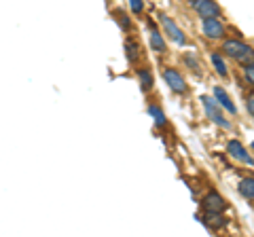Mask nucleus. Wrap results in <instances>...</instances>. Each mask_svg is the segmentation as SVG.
<instances>
[{"label": "nucleus", "mask_w": 254, "mask_h": 237, "mask_svg": "<svg viewBox=\"0 0 254 237\" xmlns=\"http://www.w3.org/2000/svg\"><path fill=\"white\" fill-rule=\"evenodd\" d=\"M157 23H159L161 34L165 36V41L176 43L178 47H189L190 41H189V36L185 34V30H182L168 13H157Z\"/></svg>", "instance_id": "nucleus-1"}, {"label": "nucleus", "mask_w": 254, "mask_h": 237, "mask_svg": "<svg viewBox=\"0 0 254 237\" xmlns=\"http://www.w3.org/2000/svg\"><path fill=\"white\" fill-rule=\"evenodd\" d=\"M199 100H201V106H203L205 117H208L214 125H218V127L225 129V131H233V129H235L233 123H231V118L225 117L227 113L216 104V100H214L212 96H201Z\"/></svg>", "instance_id": "nucleus-2"}, {"label": "nucleus", "mask_w": 254, "mask_h": 237, "mask_svg": "<svg viewBox=\"0 0 254 237\" xmlns=\"http://www.w3.org/2000/svg\"><path fill=\"white\" fill-rule=\"evenodd\" d=\"M218 51L225 55V58H229V59H240V58H244L246 53H250L252 51V45L250 43H246L244 38H237V36H225L220 41V47H218Z\"/></svg>", "instance_id": "nucleus-3"}, {"label": "nucleus", "mask_w": 254, "mask_h": 237, "mask_svg": "<svg viewBox=\"0 0 254 237\" xmlns=\"http://www.w3.org/2000/svg\"><path fill=\"white\" fill-rule=\"evenodd\" d=\"M161 78H163L165 85H168L174 93H178V96H187V93H189L187 78H185V74H182L176 66H163L161 68Z\"/></svg>", "instance_id": "nucleus-4"}, {"label": "nucleus", "mask_w": 254, "mask_h": 237, "mask_svg": "<svg viewBox=\"0 0 254 237\" xmlns=\"http://www.w3.org/2000/svg\"><path fill=\"white\" fill-rule=\"evenodd\" d=\"M199 21H201V34L212 43H220L222 38L229 34L227 23L220 17H205V19H199Z\"/></svg>", "instance_id": "nucleus-5"}, {"label": "nucleus", "mask_w": 254, "mask_h": 237, "mask_svg": "<svg viewBox=\"0 0 254 237\" xmlns=\"http://www.w3.org/2000/svg\"><path fill=\"white\" fill-rule=\"evenodd\" d=\"M189 6L197 13L199 19H205V17H220L225 15L222 6L218 4V0H187Z\"/></svg>", "instance_id": "nucleus-6"}, {"label": "nucleus", "mask_w": 254, "mask_h": 237, "mask_svg": "<svg viewBox=\"0 0 254 237\" xmlns=\"http://www.w3.org/2000/svg\"><path fill=\"white\" fill-rule=\"evenodd\" d=\"M123 49H125V58L127 61L136 68L142 64V59H144V64H146V55H144V47H142V43L138 41L133 34H127L125 36V43H123Z\"/></svg>", "instance_id": "nucleus-7"}, {"label": "nucleus", "mask_w": 254, "mask_h": 237, "mask_svg": "<svg viewBox=\"0 0 254 237\" xmlns=\"http://www.w3.org/2000/svg\"><path fill=\"white\" fill-rule=\"evenodd\" d=\"M229 203L225 201V197L216 191H210L203 195L201 199V212H216V214H222V212H227Z\"/></svg>", "instance_id": "nucleus-8"}, {"label": "nucleus", "mask_w": 254, "mask_h": 237, "mask_svg": "<svg viewBox=\"0 0 254 237\" xmlns=\"http://www.w3.org/2000/svg\"><path fill=\"white\" fill-rule=\"evenodd\" d=\"M212 98L216 100V104H218L222 110H225V113H229L231 117H237V106H235L233 98L229 96V91L225 89V87L214 85V87H212Z\"/></svg>", "instance_id": "nucleus-9"}, {"label": "nucleus", "mask_w": 254, "mask_h": 237, "mask_svg": "<svg viewBox=\"0 0 254 237\" xmlns=\"http://www.w3.org/2000/svg\"><path fill=\"white\" fill-rule=\"evenodd\" d=\"M227 153L231 155L233 159L240 161V163H246L248 168H252V165H254L252 155H250V151H246V146H244V142H242V140H237V138L229 140V142H227Z\"/></svg>", "instance_id": "nucleus-10"}, {"label": "nucleus", "mask_w": 254, "mask_h": 237, "mask_svg": "<svg viewBox=\"0 0 254 237\" xmlns=\"http://www.w3.org/2000/svg\"><path fill=\"white\" fill-rule=\"evenodd\" d=\"M197 218L205 225L208 231H222V229L229 227V218L225 216V212H222V214H216V212H201Z\"/></svg>", "instance_id": "nucleus-11"}, {"label": "nucleus", "mask_w": 254, "mask_h": 237, "mask_svg": "<svg viewBox=\"0 0 254 237\" xmlns=\"http://www.w3.org/2000/svg\"><path fill=\"white\" fill-rule=\"evenodd\" d=\"M110 15H113V19H115V23L119 26V30H121V32H125V34H133V32H136V26H133L131 15L127 13L125 9L117 6V9L110 11Z\"/></svg>", "instance_id": "nucleus-12"}, {"label": "nucleus", "mask_w": 254, "mask_h": 237, "mask_svg": "<svg viewBox=\"0 0 254 237\" xmlns=\"http://www.w3.org/2000/svg\"><path fill=\"white\" fill-rule=\"evenodd\" d=\"M210 61H212V68L222 81H229L231 78V70H229V64H227V58L222 55L218 49L216 51H210Z\"/></svg>", "instance_id": "nucleus-13"}, {"label": "nucleus", "mask_w": 254, "mask_h": 237, "mask_svg": "<svg viewBox=\"0 0 254 237\" xmlns=\"http://www.w3.org/2000/svg\"><path fill=\"white\" fill-rule=\"evenodd\" d=\"M136 76H138L142 93H150L155 89V76H153V70H150V66H146V64L136 66Z\"/></svg>", "instance_id": "nucleus-14"}, {"label": "nucleus", "mask_w": 254, "mask_h": 237, "mask_svg": "<svg viewBox=\"0 0 254 237\" xmlns=\"http://www.w3.org/2000/svg\"><path fill=\"white\" fill-rule=\"evenodd\" d=\"M148 47H150V49H153L157 55H165V53H168V41H165V36L161 34L159 26L148 30Z\"/></svg>", "instance_id": "nucleus-15"}, {"label": "nucleus", "mask_w": 254, "mask_h": 237, "mask_svg": "<svg viewBox=\"0 0 254 237\" xmlns=\"http://www.w3.org/2000/svg\"><path fill=\"white\" fill-rule=\"evenodd\" d=\"M180 61H182V66H185L190 74H195L197 78H199L203 74V70H201V61L199 58L195 55V51H185L180 55Z\"/></svg>", "instance_id": "nucleus-16"}, {"label": "nucleus", "mask_w": 254, "mask_h": 237, "mask_svg": "<svg viewBox=\"0 0 254 237\" xmlns=\"http://www.w3.org/2000/svg\"><path fill=\"white\" fill-rule=\"evenodd\" d=\"M146 110H148V115L153 117V121H155V125H157L159 129H165V127H168V117H165L161 104H157V102H148Z\"/></svg>", "instance_id": "nucleus-17"}, {"label": "nucleus", "mask_w": 254, "mask_h": 237, "mask_svg": "<svg viewBox=\"0 0 254 237\" xmlns=\"http://www.w3.org/2000/svg\"><path fill=\"white\" fill-rule=\"evenodd\" d=\"M237 193H240L248 203H252L254 201V178L252 176L242 178L240 184H237Z\"/></svg>", "instance_id": "nucleus-18"}, {"label": "nucleus", "mask_w": 254, "mask_h": 237, "mask_svg": "<svg viewBox=\"0 0 254 237\" xmlns=\"http://www.w3.org/2000/svg\"><path fill=\"white\" fill-rule=\"evenodd\" d=\"M129 11L133 17L142 19L146 15V6H144V0H129Z\"/></svg>", "instance_id": "nucleus-19"}, {"label": "nucleus", "mask_w": 254, "mask_h": 237, "mask_svg": "<svg viewBox=\"0 0 254 237\" xmlns=\"http://www.w3.org/2000/svg\"><path fill=\"white\" fill-rule=\"evenodd\" d=\"M242 72H244V81L248 87H254V64H246V66H240Z\"/></svg>", "instance_id": "nucleus-20"}, {"label": "nucleus", "mask_w": 254, "mask_h": 237, "mask_svg": "<svg viewBox=\"0 0 254 237\" xmlns=\"http://www.w3.org/2000/svg\"><path fill=\"white\" fill-rule=\"evenodd\" d=\"M244 104H246V113H248V117L252 118L254 117V93H252V89H248V93H244Z\"/></svg>", "instance_id": "nucleus-21"}]
</instances>
